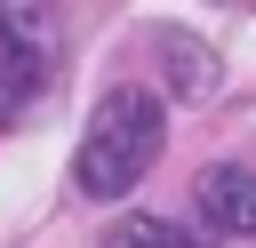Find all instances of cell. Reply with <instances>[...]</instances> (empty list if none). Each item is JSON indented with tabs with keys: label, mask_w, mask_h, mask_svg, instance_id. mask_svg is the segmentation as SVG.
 <instances>
[{
	"label": "cell",
	"mask_w": 256,
	"mask_h": 248,
	"mask_svg": "<svg viewBox=\"0 0 256 248\" xmlns=\"http://www.w3.org/2000/svg\"><path fill=\"white\" fill-rule=\"evenodd\" d=\"M40 88H48V24L32 8H0V128L24 120Z\"/></svg>",
	"instance_id": "7a4b0ae2"
},
{
	"label": "cell",
	"mask_w": 256,
	"mask_h": 248,
	"mask_svg": "<svg viewBox=\"0 0 256 248\" xmlns=\"http://www.w3.org/2000/svg\"><path fill=\"white\" fill-rule=\"evenodd\" d=\"M160 136H168V112L152 88H104V104L88 112V136L72 152V184L88 200H128L144 184V168L160 160Z\"/></svg>",
	"instance_id": "6da1fadb"
},
{
	"label": "cell",
	"mask_w": 256,
	"mask_h": 248,
	"mask_svg": "<svg viewBox=\"0 0 256 248\" xmlns=\"http://www.w3.org/2000/svg\"><path fill=\"white\" fill-rule=\"evenodd\" d=\"M104 248H208V240L184 232V224H168V216H120L104 232Z\"/></svg>",
	"instance_id": "277c9868"
},
{
	"label": "cell",
	"mask_w": 256,
	"mask_h": 248,
	"mask_svg": "<svg viewBox=\"0 0 256 248\" xmlns=\"http://www.w3.org/2000/svg\"><path fill=\"white\" fill-rule=\"evenodd\" d=\"M192 208H200V224H208V232L256 240V168H248V160H216V168H200Z\"/></svg>",
	"instance_id": "3957f363"
}]
</instances>
